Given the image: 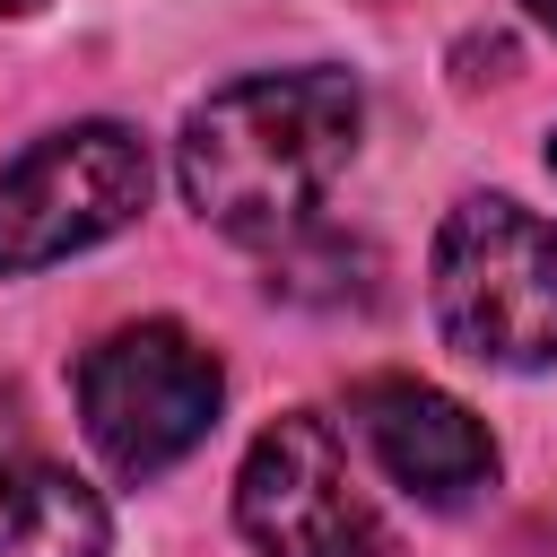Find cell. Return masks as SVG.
Returning a JSON list of instances; mask_svg holds the SVG:
<instances>
[{
  "instance_id": "1",
  "label": "cell",
  "mask_w": 557,
  "mask_h": 557,
  "mask_svg": "<svg viewBox=\"0 0 557 557\" xmlns=\"http://www.w3.org/2000/svg\"><path fill=\"white\" fill-rule=\"evenodd\" d=\"M357 78L348 70H261L218 87L183 122V200L244 244H296L322 191L357 157Z\"/></svg>"
},
{
  "instance_id": "2",
  "label": "cell",
  "mask_w": 557,
  "mask_h": 557,
  "mask_svg": "<svg viewBox=\"0 0 557 557\" xmlns=\"http://www.w3.org/2000/svg\"><path fill=\"white\" fill-rule=\"evenodd\" d=\"M435 322L479 366H548L557 357V226L522 200H461L435 235Z\"/></svg>"
},
{
  "instance_id": "3",
  "label": "cell",
  "mask_w": 557,
  "mask_h": 557,
  "mask_svg": "<svg viewBox=\"0 0 557 557\" xmlns=\"http://www.w3.org/2000/svg\"><path fill=\"white\" fill-rule=\"evenodd\" d=\"M218 392L226 374L183 322H131L78 357V418L122 479L174 470L218 426Z\"/></svg>"
},
{
  "instance_id": "4",
  "label": "cell",
  "mask_w": 557,
  "mask_h": 557,
  "mask_svg": "<svg viewBox=\"0 0 557 557\" xmlns=\"http://www.w3.org/2000/svg\"><path fill=\"white\" fill-rule=\"evenodd\" d=\"M148 209V148L122 122H78L35 139L0 174V270H44L122 235Z\"/></svg>"
},
{
  "instance_id": "5",
  "label": "cell",
  "mask_w": 557,
  "mask_h": 557,
  "mask_svg": "<svg viewBox=\"0 0 557 557\" xmlns=\"http://www.w3.org/2000/svg\"><path fill=\"white\" fill-rule=\"evenodd\" d=\"M235 522L261 557H400L392 522L374 513L339 435L313 409H287L278 426L252 435L235 479Z\"/></svg>"
},
{
  "instance_id": "6",
  "label": "cell",
  "mask_w": 557,
  "mask_h": 557,
  "mask_svg": "<svg viewBox=\"0 0 557 557\" xmlns=\"http://www.w3.org/2000/svg\"><path fill=\"white\" fill-rule=\"evenodd\" d=\"M357 426H366L374 461H383L409 496H426V505H470V496L496 479L487 426H479L453 392H435V383H409V374L366 383V392H357Z\"/></svg>"
},
{
  "instance_id": "7",
  "label": "cell",
  "mask_w": 557,
  "mask_h": 557,
  "mask_svg": "<svg viewBox=\"0 0 557 557\" xmlns=\"http://www.w3.org/2000/svg\"><path fill=\"white\" fill-rule=\"evenodd\" d=\"M113 522L87 479L61 461H17L0 470V557H104Z\"/></svg>"
},
{
  "instance_id": "8",
  "label": "cell",
  "mask_w": 557,
  "mask_h": 557,
  "mask_svg": "<svg viewBox=\"0 0 557 557\" xmlns=\"http://www.w3.org/2000/svg\"><path fill=\"white\" fill-rule=\"evenodd\" d=\"M270 287L296 296V305H366L374 296V252L366 244H339V235H313V244H296L270 270Z\"/></svg>"
},
{
  "instance_id": "9",
  "label": "cell",
  "mask_w": 557,
  "mask_h": 557,
  "mask_svg": "<svg viewBox=\"0 0 557 557\" xmlns=\"http://www.w3.org/2000/svg\"><path fill=\"white\" fill-rule=\"evenodd\" d=\"M531 17H548V26H557V0H531Z\"/></svg>"
},
{
  "instance_id": "10",
  "label": "cell",
  "mask_w": 557,
  "mask_h": 557,
  "mask_svg": "<svg viewBox=\"0 0 557 557\" xmlns=\"http://www.w3.org/2000/svg\"><path fill=\"white\" fill-rule=\"evenodd\" d=\"M0 9H35V0H0Z\"/></svg>"
},
{
  "instance_id": "11",
  "label": "cell",
  "mask_w": 557,
  "mask_h": 557,
  "mask_svg": "<svg viewBox=\"0 0 557 557\" xmlns=\"http://www.w3.org/2000/svg\"><path fill=\"white\" fill-rule=\"evenodd\" d=\"M548 165H557V131H548Z\"/></svg>"
}]
</instances>
